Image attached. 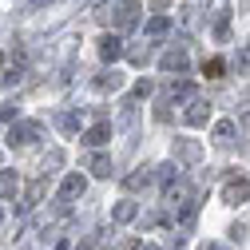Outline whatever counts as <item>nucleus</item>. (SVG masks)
Wrapping results in <instances>:
<instances>
[{
  "label": "nucleus",
  "instance_id": "f257e3e1",
  "mask_svg": "<svg viewBox=\"0 0 250 250\" xmlns=\"http://www.w3.org/2000/svg\"><path fill=\"white\" fill-rule=\"evenodd\" d=\"M191 199H195V191H191V183H187L183 175H175L171 183H163V203H167V210H171V214H179Z\"/></svg>",
  "mask_w": 250,
  "mask_h": 250
},
{
  "label": "nucleus",
  "instance_id": "f03ea898",
  "mask_svg": "<svg viewBox=\"0 0 250 250\" xmlns=\"http://www.w3.org/2000/svg\"><path fill=\"white\" fill-rule=\"evenodd\" d=\"M40 135H44V127L36 119H16L8 127V147H28V143H36Z\"/></svg>",
  "mask_w": 250,
  "mask_h": 250
},
{
  "label": "nucleus",
  "instance_id": "7ed1b4c3",
  "mask_svg": "<svg viewBox=\"0 0 250 250\" xmlns=\"http://www.w3.org/2000/svg\"><path fill=\"white\" fill-rule=\"evenodd\" d=\"M139 0H115V12H111V24L119 28V32H131V28L139 24Z\"/></svg>",
  "mask_w": 250,
  "mask_h": 250
},
{
  "label": "nucleus",
  "instance_id": "20e7f679",
  "mask_svg": "<svg viewBox=\"0 0 250 250\" xmlns=\"http://www.w3.org/2000/svg\"><path fill=\"white\" fill-rule=\"evenodd\" d=\"M171 155H175L179 163L195 167V163H203V143H199V139H175V143H171Z\"/></svg>",
  "mask_w": 250,
  "mask_h": 250
},
{
  "label": "nucleus",
  "instance_id": "39448f33",
  "mask_svg": "<svg viewBox=\"0 0 250 250\" xmlns=\"http://www.w3.org/2000/svg\"><path fill=\"white\" fill-rule=\"evenodd\" d=\"M44 195H48V175L40 171L32 183H28V191H24V203H20V214H28V210H36L40 203H44Z\"/></svg>",
  "mask_w": 250,
  "mask_h": 250
},
{
  "label": "nucleus",
  "instance_id": "423d86ee",
  "mask_svg": "<svg viewBox=\"0 0 250 250\" xmlns=\"http://www.w3.org/2000/svg\"><path fill=\"white\" fill-rule=\"evenodd\" d=\"M223 203H227V207L250 203V179H227V183H223Z\"/></svg>",
  "mask_w": 250,
  "mask_h": 250
},
{
  "label": "nucleus",
  "instance_id": "0eeeda50",
  "mask_svg": "<svg viewBox=\"0 0 250 250\" xmlns=\"http://www.w3.org/2000/svg\"><path fill=\"white\" fill-rule=\"evenodd\" d=\"M183 119L191 123V127H207V119H210V104H207L203 96H191V100H187V111H183Z\"/></svg>",
  "mask_w": 250,
  "mask_h": 250
},
{
  "label": "nucleus",
  "instance_id": "6e6552de",
  "mask_svg": "<svg viewBox=\"0 0 250 250\" xmlns=\"http://www.w3.org/2000/svg\"><path fill=\"white\" fill-rule=\"evenodd\" d=\"M159 68H163V72H179V76L187 72V40H179L171 52L159 56Z\"/></svg>",
  "mask_w": 250,
  "mask_h": 250
},
{
  "label": "nucleus",
  "instance_id": "1a4fd4ad",
  "mask_svg": "<svg viewBox=\"0 0 250 250\" xmlns=\"http://www.w3.org/2000/svg\"><path fill=\"white\" fill-rule=\"evenodd\" d=\"M123 52H127V48H123L119 36H100V60H104V64H115V60H123Z\"/></svg>",
  "mask_w": 250,
  "mask_h": 250
},
{
  "label": "nucleus",
  "instance_id": "9d476101",
  "mask_svg": "<svg viewBox=\"0 0 250 250\" xmlns=\"http://www.w3.org/2000/svg\"><path fill=\"white\" fill-rule=\"evenodd\" d=\"M83 191H87V179H83V175H76V171H72L64 183H60V199H68V203H72V199H80Z\"/></svg>",
  "mask_w": 250,
  "mask_h": 250
},
{
  "label": "nucleus",
  "instance_id": "9b49d317",
  "mask_svg": "<svg viewBox=\"0 0 250 250\" xmlns=\"http://www.w3.org/2000/svg\"><path fill=\"white\" fill-rule=\"evenodd\" d=\"M83 167H87L91 175H100V179H111V171H115L111 159H107V155H100V151H91L87 159H83Z\"/></svg>",
  "mask_w": 250,
  "mask_h": 250
},
{
  "label": "nucleus",
  "instance_id": "f8f14e48",
  "mask_svg": "<svg viewBox=\"0 0 250 250\" xmlns=\"http://www.w3.org/2000/svg\"><path fill=\"white\" fill-rule=\"evenodd\" d=\"M91 87H96V91H119V87H123V76H119L115 68H104L96 80H91Z\"/></svg>",
  "mask_w": 250,
  "mask_h": 250
},
{
  "label": "nucleus",
  "instance_id": "ddd939ff",
  "mask_svg": "<svg viewBox=\"0 0 250 250\" xmlns=\"http://www.w3.org/2000/svg\"><path fill=\"white\" fill-rule=\"evenodd\" d=\"M155 167H135L127 179H123V187H127V191H143V187H151L155 183V175H151Z\"/></svg>",
  "mask_w": 250,
  "mask_h": 250
},
{
  "label": "nucleus",
  "instance_id": "4468645a",
  "mask_svg": "<svg viewBox=\"0 0 250 250\" xmlns=\"http://www.w3.org/2000/svg\"><path fill=\"white\" fill-rule=\"evenodd\" d=\"M80 123H83V115H80L76 107H68V111H60V115H56V127L64 131V135H76V131H80Z\"/></svg>",
  "mask_w": 250,
  "mask_h": 250
},
{
  "label": "nucleus",
  "instance_id": "2eb2a0df",
  "mask_svg": "<svg viewBox=\"0 0 250 250\" xmlns=\"http://www.w3.org/2000/svg\"><path fill=\"white\" fill-rule=\"evenodd\" d=\"M107 139H111V123H107V119H100L96 127L83 131V143H87V147H100V143H107Z\"/></svg>",
  "mask_w": 250,
  "mask_h": 250
},
{
  "label": "nucleus",
  "instance_id": "dca6fc26",
  "mask_svg": "<svg viewBox=\"0 0 250 250\" xmlns=\"http://www.w3.org/2000/svg\"><path fill=\"white\" fill-rule=\"evenodd\" d=\"M210 139H214L218 147H230V143H234V119H218L214 131H210Z\"/></svg>",
  "mask_w": 250,
  "mask_h": 250
},
{
  "label": "nucleus",
  "instance_id": "f3484780",
  "mask_svg": "<svg viewBox=\"0 0 250 250\" xmlns=\"http://www.w3.org/2000/svg\"><path fill=\"white\" fill-rule=\"evenodd\" d=\"M135 218H139V203H131V199L115 203V210H111V223H135Z\"/></svg>",
  "mask_w": 250,
  "mask_h": 250
},
{
  "label": "nucleus",
  "instance_id": "a211bd4d",
  "mask_svg": "<svg viewBox=\"0 0 250 250\" xmlns=\"http://www.w3.org/2000/svg\"><path fill=\"white\" fill-rule=\"evenodd\" d=\"M163 96H171V100H191V96H195V87H191V80H171Z\"/></svg>",
  "mask_w": 250,
  "mask_h": 250
},
{
  "label": "nucleus",
  "instance_id": "6ab92c4d",
  "mask_svg": "<svg viewBox=\"0 0 250 250\" xmlns=\"http://www.w3.org/2000/svg\"><path fill=\"white\" fill-rule=\"evenodd\" d=\"M179 20H183L187 32H195V28L203 24V16H199V8H195V4H183V8H179Z\"/></svg>",
  "mask_w": 250,
  "mask_h": 250
},
{
  "label": "nucleus",
  "instance_id": "aec40b11",
  "mask_svg": "<svg viewBox=\"0 0 250 250\" xmlns=\"http://www.w3.org/2000/svg\"><path fill=\"white\" fill-rule=\"evenodd\" d=\"M127 127H135V100L131 96L123 100V111H119V131H127Z\"/></svg>",
  "mask_w": 250,
  "mask_h": 250
},
{
  "label": "nucleus",
  "instance_id": "412c9836",
  "mask_svg": "<svg viewBox=\"0 0 250 250\" xmlns=\"http://www.w3.org/2000/svg\"><path fill=\"white\" fill-rule=\"evenodd\" d=\"M171 32V16H151L147 20V36H167Z\"/></svg>",
  "mask_w": 250,
  "mask_h": 250
},
{
  "label": "nucleus",
  "instance_id": "4be33fe9",
  "mask_svg": "<svg viewBox=\"0 0 250 250\" xmlns=\"http://www.w3.org/2000/svg\"><path fill=\"white\" fill-rule=\"evenodd\" d=\"M16 187H20L16 171H0V199H8V195H16Z\"/></svg>",
  "mask_w": 250,
  "mask_h": 250
},
{
  "label": "nucleus",
  "instance_id": "5701e85b",
  "mask_svg": "<svg viewBox=\"0 0 250 250\" xmlns=\"http://www.w3.org/2000/svg\"><path fill=\"white\" fill-rule=\"evenodd\" d=\"M127 56H131V64L143 68V64H151V60H155V48H151V44H139V48H131Z\"/></svg>",
  "mask_w": 250,
  "mask_h": 250
},
{
  "label": "nucleus",
  "instance_id": "b1692460",
  "mask_svg": "<svg viewBox=\"0 0 250 250\" xmlns=\"http://www.w3.org/2000/svg\"><path fill=\"white\" fill-rule=\"evenodd\" d=\"M179 175V159H171V163H159V167H155V179H159V183H171Z\"/></svg>",
  "mask_w": 250,
  "mask_h": 250
},
{
  "label": "nucleus",
  "instance_id": "393cba45",
  "mask_svg": "<svg viewBox=\"0 0 250 250\" xmlns=\"http://www.w3.org/2000/svg\"><path fill=\"white\" fill-rule=\"evenodd\" d=\"M155 123H171V96H159V104H155Z\"/></svg>",
  "mask_w": 250,
  "mask_h": 250
},
{
  "label": "nucleus",
  "instance_id": "a878e982",
  "mask_svg": "<svg viewBox=\"0 0 250 250\" xmlns=\"http://www.w3.org/2000/svg\"><path fill=\"white\" fill-rule=\"evenodd\" d=\"M203 72H207L210 80H218V76L227 72V64H223V60H207V64H203Z\"/></svg>",
  "mask_w": 250,
  "mask_h": 250
},
{
  "label": "nucleus",
  "instance_id": "bb28decb",
  "mask_svg": "<svg viewBox=\"0 0 250 250\" xmlns=\"http://www.w3.org/2000/svg\"><path fill=\"white\" fill-rule=\"evenodd\" d=\"M60 163H64V151H52L48 159H44V167H40V171H44V175H52V171H56Z\"/></svg>",
  "mask_w": 250,
  "mask_h": 250
},
{
  "label": "nucleus",
  "instance_id": "cd10ccee",
  "mask_svg": "<svg viewBox=\"0 0 250 250\" xmlns=\"http://www.w3.org/2000/svg\"><path fill=\"white\" fill-rule=\"evenodd\" d=\"M151 91H155V87H151V80H139V83L131 87V100H143V96H151Z\"/></svg>",
  "mask_w": 250,
  "mask_h": 250
},
{
  "label": "nucleus",
  "instance_id": "c85d7f7f",
  "mask_svg": "<svg viewBox=\"0 0 250 250\" xmlns=\"http://www.w3.org/2000/svg\"><path fill=\"white\" fill-rule=\"evenodd\" d=\"M238 72H250V40H246L242 52H238Z\"/></svg>",
  "mask_w": 250,
  "mask_h": 250
},
{
  "label": "nucleus",
  "instance_id": "c756f323",
  "mask_svg": "<svg viewBox=\"0 0 250 250\" xmlns=\"http://www.w3.org/2000/svg\"><path fill=\"white\" fill-rule=\"evenodd\" d=\"M230 238L242 246V242H246V223H234V227H230Z\"/></svg>",
  "mask_w": 250,
  "mask_h": 250
},
{
  "label": "nucleus",
  "instance_id": "7c9ffc66",
  "mask_svg": "<svg viewBox=\"0 0 250 250\" xmlns=\"http://www.w3.org/2000/svg\"><path fill=\"white\" fill-rule=\"evenodd\" d=\"M8 119H16V104H0V123H8Z\"/></svg>",
  "mask_w": 250,
  "mask_h": 250
},
{
  "label": "nucleus",
  "instance_id": "2f4dec72",
  "mask_svg": "<svg viewBox=\"0 0 250 250\" xmlns=\"http://www.w3.org/2000/svg\"><path fill=\"white\" fill-rule=\"evenodd\" d=\"M242 127H250V91H242Z\"/></svg>",
  "mask_w": 250,
  "mask_h": 250
},
{
  "label": "nucleus",
  "instance_id": "473e14b6",
  "mask_svg": "<svg viewBox=\"0 0 250 250\" xmlns=\"http://www.w3.org/2000/svg\"><path fill=\"white\" fill-rule=\"evenodd\" d=\"M199 250H227V246H223V242H203Z\"/></svg>",
  "mask_w": 250,
  "mask_h": 250
},
{
  "label": "nucleus",
  "instance_id": "72a5a7b5",
  "mask_svg": "<svg viewBox=\"0 0 250 250\" xmlns=\"http://www.w3.org/2000/svg\"><path fill=\"white\" fill-rule=\"evenodd\" d=\"M139 250H159V246H155V242H139Z\"/></svg>",
  "mask_w": 250,
  "mask_h": 250
},
{
  "label": "nucleus",
  "instance_id": "f704fd0d",
  "mask_svg": "<svg viewBox=\"0 0 250 250\" xmlns=\"http://www.w3.org/2000/svg\"><path fill=\"white\" fill-rule=\"evenodd\" d=\"M56 250H68V242H60V246H56Z\"/></svg>",
  "mask_w": 250,
  "mask_h": 250
},
{
  "label": "nucleus",
  "instance_id": "c9c22d12",
  "mask_svg": "<svg viewBox=\"0 0 250 250\" xmlns=\"http://www.w3.org/2000/svg\"><path fill=\"white\" fill-rule=\"evenodd\" d=\"M0 223H4V214H0Z\"/></svg>",
  "mask_w": 250,
  "mask_h": 250
}]
</instances>
